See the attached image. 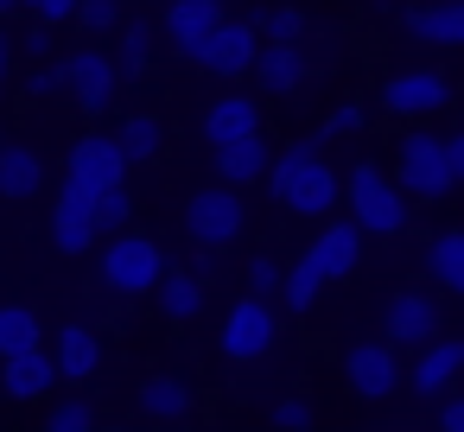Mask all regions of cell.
<instances>
[{
	"instance_id": "e0dca14e",
	"label": "cell",
	"mask_w": 464,
	"mask_h": 432,
	"mask_svg": "<svg viewBox=\"0 0 464 432\" xmlns=\"http://www.w3.org/2000/svg\"><path fill=\"white\" fill-rule=\"evenodd\" d=\"M223 20H229L223 0H172V7H166V39H172L179 58H191L210 39V26H223Z\"/></svg>"
},
{
	"instance_id": "9c48e42d",
	"label": "cell",
	"mask_w": 464,
	"mask_h": 432,
	"mask_svg": "<svg viewBox=\"0 0 464 432\" xmlns=\"http://www.w3.org/2000/svg\"><path fill=\"white\" fill-rule=\"evenodd\" d=\"M96 191H83V185H58V204H52V248L58 254H90L96 248Z\"/></svg>"
},
{
	"instance_id": "d590c367",
	"label": "cell",
	"mask_w": 464,
	"mask_h": 432,
	"mask_svg": "<svg viewBox=\"0 0 464 432\" xmlns=\"http://www.w3.org/2000/svg\"><path fill=\"white\" fill-rule=\"evenodd\" d=\"M356 128H362V102H337V109L324 115L318 140H343V134H356Z\"/></svg>"
},
{
	"instance_id": "83f0119b",
	"label": "cell",
	"mask_w": 464,
	"mask_h": 432,
	"mask_svg": "<svg viewBox=\"0 0 464 432\" xmlns=\"http://www.w3.org/2000/svg\"><path fill=\"white\" fill-rule=\"evenodd\" d=\"M39 312L33 305H0V356H26L39 350Z\"/></svg>"
},
{
	"instance_id": "44dd1931",
	"label": "cell",
	"mask_w": 464,
	"mask_h": 432,
	"mask_svg": "<svg viewBox=\"0 0 464 432\" xmlns=\"http://www.w3.org/2000/svg\"><path fill=\"white\" fill-rule=\"evenodd\" d=\"M267 140L261 134H248V140H229V147H217V178L229 185V191H242V185H261L267 178Z\"/></svg>"
},
{
	"instance_id": "d4e9b609",
	"label": "cell",
	"mask_w": 464,
	"mask_h": 432,
	"mask_svg": "<svg viewBox=\"0 0 464 432\" xmlns=\"http://www.w3.org/2000/svg\"><path fill=\"white\" fill-rule=\"evenodd\" d=\"M134 400H140V413L160 419V426H179V419L191 413V388H185L179 375H147Z\"/></svg>"
},
{
	"instance_id": "8d00e7d4",
	"label": "cell",
	"mask_w": 464,
	"mask_h": 432,
	"mask_svg": "<svg viewBox=\"0 0 464 432\" xmlns=\"http://www.w3.org/2000/svg\"><path fill=\"white\" fill-rule=\"evenodd\" d=\"M274 426L280 432H312V400H299V394L274 400Z\"/></svg>"
},
{
	"instance_id": "30bf717a",
	"label": "cell",
	"mask_w": 464,
	"mask_h": 432,
	"mask_svg": "<svg viewBox=\"0 0 464 432\" xmlns=\"http://www.w3.org/2000/svg\"><path fill=\"white\" fill-rule=\"evenodd\" d=\"M255 52H261L255 26H248V20H223V26H210V39L191 52V64H204L210 77H248V71H255Z\"/></svg>"
},
{
	"instance_id": "6da1fadb",
	"label": "cell",
	"mask_w": 464,
	"mask_h": 432,
	"mask_svg": "<svg viewBox=\"0 0 464 432\" xmlns=\"http://www.w3.org/2000/svg\"><path fill=\"white\" fill-rule=\"evenodd\" d=\"M267 197L286 210V216H305V223H324L343 197V178L337 166L324 159V140H293L286 153L267 159Z\"/></svg>"
},
{
	"instance_id": "e575fe53",
	"label": "cell",
	"mask_w": 464,
	"mask_h": 432,
	"mask_svg": "<svg viewBox=\"0 0 464 432\" xmlns=\"http://www.w3.org/2000/svg\"><path fill=\"white\" fill-rule=\"evenodd\" d=\"M242 280H248V299H274V293H280V261H274V254H255Z\"/></svg>"
},
{
	"instance_id": "ab89813d",
	"label": "cell",
	"mask_w": 464,
	"mask_h": 432,
	"mask_svg": "<svg viewBox=\"0 0 464 432\" xmlns=\"http://www.w3.org/2000/svg\"><path fill=\"white\" fill-rule=\"evenodd\" d=\"M64 83H58V64H39L33 77H26V96H58Z\"/></svg>"
},
{
	"instance_id": "f35d334b",
	"label": "cell",
	"mask_w": 464,
	"mask_h": 432,
	"mask_svg": "<svg viewBox=\"0 0 464 432\" xmlns=\"http://www.w3.org/2000/svg\"><path fill=\"white\" fill-rule=\"evenodd\" d=\"M20 52L45 64V58H52V26H26V33H20Z\"/></svg>"
},
{
	"instance_id": "7402d4cb",
	"label": "cell",
	"mask_w": 464,
	"mask_h": 432,
	"mask_svg": "<svg viewBox=\"0 0 464 432\" xmlns=\"http://www.w3.org/2000/svg\"><path fill=\"white\" fill-rule=\"evenodd\" d=\"M52 362H58V375H64V381H90V375L102 369V337H96L90 324H64V331H58Z\"/></svg>"
},
{
	"instance_id": "2e32d148",
	"label": "cell",
	"mask_w": 464,
	"mask_h": 432,
	"mask_svg": "<svg viewBox=\"0 0 464 432\" xmlns=\"http://www.w3.org/2000/svg\"><path fill=\"white\" fill-rule=\"evenodd\" d=\"M52 388H58V362H52L45 343L26 350V356H0V394L7 400H45Z\"/></svg>"
},
{
	"instance_id": "cb8c5ba5",
	"label": "cell",
	"mask_w": 464,
	"mask_h": 432,
	"mask_svg": "<svg viewBox=\"0 0 464 432\" xmlns=\"http://www.w3.org/2000/svg\"><path fill=\"white\" fill-rule=\"evenodd\" d=\"M153 293H160V312H166L172 324H191V318L204 312V299H210V286H204V280H191L185 267H166Z\"/></svg>"
},
{
	"instance_id": "7bdbcfd3",
	"label": "cell",
	"mask_w": 464,
	"mask_h": 432,
	"mask_svg": "<svg viewBox=\"0 0 464 432\" xmlns=\"http://www.w3.org/2000/svg\"><path fill=\"white\" fill-rule=\"evenodd\" d=\"M20 14V0H0V20H14Z\"/></svg>"
},
{
	"instance_id": "8992f818",
	"label": "cell",
	"mask_w": 464,
	"mask_h": 432,
	"mask_svg": "<svg viewBox=\"0 0 464 432\" xmlns=\"http://www.w3.org/2000/svg\"><path fill=\"white\" fill-rule=\"evenodd\" d=\"M274 337H280V318H274V299H236L229 312H223V356L229 362H261L267 350H274Z\"/></svg>"
},
{
	"instance_id": "b9f144b4",
	"label": "cell",
	"mask_w": 464,
	"mask_h": 432,
	"mask_svg": "<svg viewBox=\"0 0 464 432\" xmlns=\"http://www.w3.org/2000/svg\"><path fill=\"white\" fill-rule=\"evenodd\" d=\"M7 71H14V39L0 33V90H7Z\"/></svg>"
},
{
	"instance_id": "ffe728a7",
	"label": "cell",
	"mask_w": 464,
	"mask_h": 432,
	"mask_svg": "<svg viewBox=\"0 0 464 432\" xmlns=\"http://www.w3.org/2000/svg\"><path fill=\"white\" fill-rule=\"evenodd\" d=\"M255 71H261V90L267 96H293L312 77V58H305V45H261L255 52Z\"/></svg>"
},
{
	"instance_id": "d6986e66",
	"label": "cell",
	"mask_w": 464,
	"mask_h": 432,
	"mask_svg": "<svg viewBox=\"0 0 464 432\" xmlns=\"http://www.w3.org/2000/svg\"><path fill=\"white\" fill-rule=\"evenodd\" d=\"M204 147L217 153V147H229V140H248V134H261V109L248 102V96H223V102H210L204 109Z\"/></svg>"
},
{
	"instance_id": "f6af8a7d",
	"label": "cell",
	"mask_w": 464,
	"mask_h": 432,
	"mask_svg": "<svg viewBox=\"0 0 464 432\" xmlns=\"http://www.w3.org/2000/svg\"><path fill=\"white\" fill-rule=\"evenodd\" d=\"M0 147H7V134H0Z\"/></svg>"
},
{
	"instance_id": "4fadbf2b",
	"label": "cell",
	"mask_w": 464,
	"mask_h": 432,
	"mask_svg": "<svg viewBox=\"0 0 464 432\" xmlns=\"http://www.w3.org/2000/svg\"><path fill=\"white\" fill-rule=\"evenodd\" d=\"M382 343H394V350H420V343H432L439 337V299L432 293H394L388 299V312H382Z\"/></svg>"
},
{
	"instance_id": "8fae6325",
	"label": "cell",
	"mask_w": 464,
	"mask_h": 432,
	"mask_svg": "<svg viewBox=\"0 0 464 432\" xmlns=\"http://www.w3.org/2000/svg\"><path fill=\"white\" fill-rule=\"evenodd\" d=\"M343 381L356 400H388L401 388V356L394 343H350L343 350Z\"/></svg>"
},
{
	"instance_id": "1f68e13d",
	"label": "cell",
	"mask_w": 464,
	"mask_h": 432,
	"mask_svg": "<svg viewBox=\"0 0 464 432\" xmlns=\"http://www.w3.org/2000/svg\"><path fill=\"white\" fill-rule=\"evenodd\" d=\"M39 432H96V407L83 394H64V400H52V413H45Z\"/></svg>"
},
{
	"instance_id": "ac0fdd59",
	"label": "cell",
	"mask_w": 464,
	"mask_h": 432,
	"mask_svg": "<svg viewBox=\"0 0 464 432\" xmlns=\"http://www.w3.org/2000/svg\"><path fill=\"white\" fill-rule=\"evenodd\" d=\"M407 39H413V45H432V52H458V45H464V7H458V0L413 7V14H407Z\"/></svg>"
},
{
	"instance_id": "603a6c76",
	"label": "cell",
	"mask_w": 464,
	"mask_h": 432,
	"mask_svg": "<svg viewBox=\"0 0 464 432\" xmlns=\"http://www.w3.org/2000/svg\"><path fill=\"white\" fill-rule=\"evenodd\" d=\"M39 185H45V159L33 147H0V197L26 204V197H39Z\"/></svg>"
},
{
	"instance_id": "3957f363",
	"label": "cell",
	"mask_w": 464,
	"mask_h": 432,
	"mask_svg": "<svg viewBox=\"0 0 464 432\" xmlns=\"http://www.w3.org/2000/svg\"><path fill=\"white\" fill-rule=\"evenodd\" d=\"M343 204H350V223L362 229V235H401L407 223H413V204L394 191V178L382 172V166H350L343 172Z\"/></svg>"
},
{
	"instance_id": "d6a6232c",
	"label": "cell",
	"mask_w": 464,
	"mask_h": 432,
	"mask_svg": "<svg viewBox=\"0 0 464 432\" xmlns=\"http://www.w3.org/2000/svg\"><path fill=\"white\" fill-rule=\"evenodd\" d=\"M128 216H134V197H128V185H109V191H96V229H128Z\"/></svg>"
},
{
	"instance_id": "5bb4252c",
	"label": "cell",
	"mask_w": 464,
	"mask_h": 432,
	"mask_svg": "<svg viewBox=\"0 0 464 432\" xmlns=\"http://www.w3.org/2000/svg\"><path fill=\"white\" fill-rule=\"evenodd\" d=\"M305 261H312V274H318V280H343V274L362 261V229H356L350 216H324V229L312 235Z\"/></svg>"
},
{
	"instance_id": "5b68a950",
	"label": "cell",
	"mask_w": 464,
	"mask_h": 432,
	"mask_svg": "<svg viewBox=\"0 0 464 432\" xmlns=\"http://www.w3.org/2000/svg\"><path fill=\"white\" fill-rule=\"evenodd\" d=\"M242 229H248L242 191H229V185H204V191H191V197H185V235H191L198 248L223 254Z\"/></svg>"
},
{
	"instance_id": "836d02e7",
	"label": "cell",
	"mask_w": 464,
	"mask_h": 432,
	"mask_svg": "<svg viewBox=\"0 0 464 432\" xmlns=\"http://www.w3.org/2000/svg\"><path fill=\"white\" fill-rule=\"evenodd\" d=\"M71 20H77L83 33H115V26H121V0H77Z\"/></svg>"
},
{
	"instance_id": "484cf974",
	"label": "cell",
	"mask_w": 464,
	"mask_h": 432,
	"mask_svg": "<svg viewBox=\"0 0 464 432\" xmlns=\"http://www.w3.org/2000/svg\"><path fill=\"white\" fill-rule=\"evenodd\" d=\"M426 274L439 280V293H464V229H439L426 242Z\"/></svg>"
},
{
	"instance_id": "4316f807",
	"label": "cell",
	"mask_w": 464,
	"mask_h": 432,
	"mask_svg": "<svg viewBox=\"0 0 464 432\" xmlns=\"http://www.w3.org/2000/svg\"><path fill=\"white\" fill-rule=\"evenodd\" d=\"M115 147H121V159H128V166H134V159H160V147H166L160 115H128V121L115 128Z\"/></svg>"
},
{
	"instance_id": "9a60e30c",
	"label": "cell",
	"mask_w": 464,
	"mask_h": 432,
	"mask_svg": "<svg viewBox=\"0 0 464 432\" xmlns=\"http://www.w3.org/2000/svg\"><path fill=\"white\" fill-rule=\"evenodd\" d=\"M458 369H464V343L439 331L432 343H420V350H413V375H401V381H413V394H426V400H439V394H451V381H458Z\"/></svg>"
},
{
	"instance_id": "60d3db41",
	"label": "cell",
	"mask_w": 464,
	"mask_h": 432,
	"mask_svg": "<svg viewBox=\"0 0 464 432\" xmlns=\"http://www.w3.org/2000/svg\"><path fill=\"white\" fill-rule=\"evenodd\" d=\"M439 432H464V400L458 394H439Z\"/></svg>"
},
{
	"instance_id": "f546056e",
	"label": "cell",
	"mask_w": 464,
	"mask_h": 432,
	"mask_svg": "<svg viewBox=\"0 0 464 432\" xmlns=\"http://www.w3.org/2000/svg\"><path fill=\"white\" fill-rule=\"evenodd\" d=\"M115 33H121V45H115V71H121V77H140L147 58H153V26H147V20H121Z\"/></svg>"
},
{
	"instance_id": "277c9868",
	"label": "cell",
	"mask_w": 464,
	"mask_h": 432,
	"mask_svg": "<svg viewBox=\"0 0 464 432\" xmlns=\"http://www.w3.org/2000/svg\"><path fill=\"white\" fill-rule=\"evenodd\" d=\"M166 267H172V261H166V248H160L153 235L121 229V235L102 248L96 280H102V293H115V299H140V293H153V286H160V274H166Z\"/></svg>"
},
{
	"instance_id": "ba28073f",
	"label": "cell",
	"mask_w": 464,
	"mask_h": 432,
	"mask_svg": "<svg viewBox=\"0 0 464 432\" xmlns=\"http://www.w3.org/2000/svg\"><path fill=\"white\" fill-rule=\"evenodd\" d=\"M58 83H64V96H71L83 115H109V102H115V90H121V71H115L109 52H71V58L58 64Z\"/></svg>"
},
{
	"instance_id": "74e56055",
	"label": "cell",
	"mask_w": 464,
	"mask_h": 432,
	"mask_svg": "<svg viewBox=\"0 0 464 432\" xmlns=\"http://www.w3.org/2000/svg\"><path fill=\"white\" fill-rule=\"evenodd\" d=\"M20 7H26L39 26H58V20H71V7H77V0H20Z\"/></svg>"
},
{
	"instance_id": "7c38bea8",
	"label": "cell",
	"mask_w": 464,
	"mask_h": 432,
	"mask_svg": "<svg viewBox=\"0 0 464 432\" xmlns=\"http://www.w3.org/2000/svg\"><path fill=\"white\" fill-rule=\"evenodd\" d=\"M64 178H71V185H83V191L128 185V159H121L115 134H83V140L71 147V166H64Z\"/></svg>"
},
{
	"instance_id": "52a82bcc",
	"label": "cell",
	"mask_w": 464,
	"mask_h": 432,
	"mask_svg": "<svg viewBox=\"0 0 464 432\" xmlns=\"http://www.w3.org/2000/svg\"><path fill=\"white\" fill-rule=\"evenodd\" d=\"M445 102H451V77H445L439 64H413V71H394V77L382 83V109L401 115V121H426V115H439Z\"/></svg>"
},
{
	"instance_id": "4dcf8cb0",
	"label": "cell",
	"mask_w": 464,
	"mask_h": 432,
	"mask_svg": "<svg viewBox=\"0 0 464 432\" xmlns=\"http://www.w3.org/2000/svg\"><path fill=\"white\" fill-rule=\"evenodd\" d=\"M318 293H324V280L312 274V261H305V254H299L293 267H280V293H274V299H286L293 312H312V305H318Z\"/></svg>"
},
{
	"instance_id": "ee69618b",
	"label": "cell",
	"mask_w": 464,
	"mask_h": 432,
	"mask_svg": "<svg viewBox=\"0 0 464 432\" xmlns=\"http://www.w3.org/2000/svg\"><path fill=\"white\" fill-rule=\"evenodd\" d=\"M96 432H102V426H96ZM109 432H121V426H109Z\"/></svg>"
},
{
	"instance_id": "f1b7e54d",
	"label": "cell",
	"mask_w": 464,
	"mask_h": 432,
	"mask_svg": "<svg viewBox=\"0 0 464 432\" xmlns=\"http://www.w3.org/2000/svg\"><path fill=\"white\" fill-rule=\"evenodd\" d=\"M248 26H255L261 45H305V26H312V20H305L299 7H267V14H255Z\"/></svg>"
},
{
	"instance_id": "7a4b0ae2",
	"label": "cell",
	"mask_w": 464,
	"mask_h": 432,
	"mask_svg": "<svg viewBox=\"0 0 464 432\" xmlns=\"http://www.w3.org/2000/svg\"><path fill=\"white\" fill-rule=\"evenodd\" d=\"M394 191L407 204H432V197H451L458 178H464V134H432V128H413L401 134L394 147Z\"/></svg>"
}]
</instances>
